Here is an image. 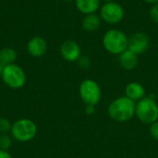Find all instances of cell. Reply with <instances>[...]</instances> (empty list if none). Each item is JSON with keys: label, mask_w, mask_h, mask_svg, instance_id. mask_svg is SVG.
I'll list each match as a JSON object with an SVG mask.
<instances>
[{"label": "cell", "mask_w": 158, "mask_h": 158, "mask_svg": "<svg viewBox=\"0 0 158 158\" xmlns=\"http://www.w3.org/2000/svg\"><path fill=\"white\" fill-rule=\"evenodd\" d=\"M143 1L148 4H153V5H156L158 3V0H143Z\"/></svg>", "instance_id": "cell-23"}, {"label": "cell", "mask_w": 158, "mask_h": 158, "mask_svg": "<svg viewBox=\"0 0 158 158\" xmlns=\"http://www.w3.org/2000/svg\"><path fill=\"white\" fill-rule=\"evenodd\" d=\"M60 55L66 61L75 62L81 56V47L77 42L67 40L60 46Z\"/></svg>", "instance_id": "cell-9"}, {"label": "cell", "mask_w": 158, "mask_h": 158, "mask_svg": "<svg viewBox=\"0 0 158 158\" xmlns=\"http://www.w3.org/2000/svg\"><path fill=\"white\" fill-rule=\"evenodd\" d=\"M85 112L87 115H93L95 112V106H86Z\"/></svg>", "instance_id": "cell-21"}, {"label": "cell", "mask_w": 158, "mask_h": 158, "mask_svg": "<svg viewBox=\"0 0 158 158\" xmlns=\"http://www.w3.org/2000/svg\"><path fill=\"white\" fill-rule=\"evenodd\" d=\"M125 12L120 4L118 2H106L100 8V18L105 22L116 25L122 21Z\"/></svg>", "instance_id": "cell-7"}, {"label": "cell", "mask_w": 158, "mask_h": 158, "mask_svg": "<svg viewBox=\"0 0 158 158\" xmlns=\"http://www.w3.org/2000/svg\"><path fill=\"white\" fill-rule=\"evenodd\" d=\"M2 71H3V66L0 64V78H1V75H2Z\"/></svg>", "instance_id": "cell-24"}, {"label": "cell", "mask_w": 158, "mask_h": 158, "mask_svg": "<svg viewBox=\"0 0 158 158\" xmlns=\"http://www.w3.org/2000/svg\"><path fill=\"white\" fill-rule=\"evenodd\" d=\"M101 18L99 15L93 13V14H88L84 17V19L81 21V27L84 31L92 32L95 31L99 29L101 26Z\"/></svg>", "instance_id": "cell-14"}, {"label": "cell", "mask_w": 158, "mask_h": 158, "mask_svg": "<svg viewBox=\"0 0 158 158\" xmlns=\"http://www.w3.org/2000/svg\"><path fill=\"white\" fill-rule=\"evenodd\" d=\"M0 158H13V157H12V156H11L7 151L0 150Z\"/></svg>", "instance_id": "cell-22"}, {"label": "cell", "mask_w": 158, "mask_h": 158, "mask_svg": "<svg viewBox=\"0 0 158 158\" xmlns=\"http://www.w3.org/2000/svg\"><path fill=\"white\" fill-rule=\"evenodd\" d=\"M125 96H127L133 102L137 103L145 97V89L139 82H130L125 87Z\"/></svg>", "instance_id": "cell-11"}, {"label": "cell", "mask_w": 158, "mask_h": 158, "mask_svg": "<svg viewBox=\"0 0 158 158\" xmlns=\"http://www.w3.org/2000/svg\"><path fill=\"white\" fill-rule=\"evenodd\" d=\"M135 116L143 124L151 125L158 120V105L152 97L145 96L136 103Z\"/></svg>", "instance_id": "cell-4"}, {"label": "cell", "mask_w": 158, "mask_h": 158, "mask_svg": "<svg viewBox=\"0 0 158 158\" xmlns=\"http://www.w3.org/2000/svg\"><path fill=\"white\" fill-rule=\"evenodd\" d=\"M118 61L120 66L126 70H132L138 66V55L127 49L119 55Z\"/></svg>", "instance_id": "cell-12"}, {"label": "cell", "mask_w": 158, "mask_h": 158, "mask_svg": "<svg viewBox=\"0 0 158 158\" xmlns=\"http://www.w3.org/2000/svg\"><path fill=\"white\" fill-rule=\"evenodd\" d=\"M37 125L29 118H19L16 120L11 127V137L19 143L31 141L37 134Z\"/></svg>", "instance_id": "cell-3"}, {"label": "cell", "mask_w": 158, "mask_h": 158, "mask_svg": "<svg viewBox=\"0 0 158 158\" xmlns=\"http://www.w3.org/2000/svg\"><path fill=\"white\" fill-rule=\"evenodd\" d=\"M17 59V53L13 48L6 47L0 50V64L5 67L10 64H14Z\"/></svg>", "instance_id": "cell-15"}, {"label": "cell", "mask_w": 158, "mask_h": 158, "mask_svg": "<svg viewBox=\"0 0 158 158\" xmlns=\"http://www.w3.org/2000/svg\"><path fill=\"white\" fill-rule=\"evenodd\" d=\"M79 94L81 101L86 106H96L102 98V92L99 84L91 79L84 80L79 87Z\"/></svg>", "instance_id": "cell-6"}, {"label": "cell", "mask_w": 158, "mask_h": 158, "mask_svg": "<svg viewBox=\"0 0 158 158\" xmlns=\"http://www.w3.org/2000/svg\"><path fill=\"white\" fill-rule=\"evenodd\" d=\"M135 102L127 96H120L109 104L107 113L114 121L127 122L135 116Z\"/></svg>", "instance_id": "cell-1"}, {"label": "cell", "mask_w": 158, "mask_h": 158, "mask_svg": "<svg viewBox=\"0 0 158 158\" xmlns=\"http://www.w3.org/2000/svg\"><path fill=\"white\" fill-rule=\"evenodd\" d=\"M150 18L153 21L158 23V3L156 5H153L152 8L150 9Z\"/></svg>", "instance_id": "cell-20"}, {"label": "cell", "mask_w": 158, "mask_h": 158, "mask_svg": "<svg viewBox=\"0 0 158 158\" xmlns=\"http://www.w3.org/2000/svg\"><path fill=\"white\" fill-rule=\"evenodd\" d=\"M1 79L7 87L17 90L24 86L26 82V74L19 66L10 64L3 67Z\"/></svg>", "instance_id": "cell-5"}, {"label": "cell", "mask_w": 158, "mask_h": 158, "mask_svg": "<svg viewBox=\"0 0 158 158\" xmlns=\"http://www.w3.org/2000/svg\"><path fill=\"white\" fill-rule=\"evenodd\" d=\"M62 1H65V2H71V1H73V0H62Z\"/></svg>", "instance_id": "cell-26"}, {"label": "cell", "mask_w": 158, "mask_h": 158, "mask_svg": "<svg viewBox=\"0 0 158 158\" xmlns=\"http://www.w3.org/2000/svg\"><path fill=\"white\" fill-rule=\"evenodd\" d=\"M12 144V137L7 134H0V150L7 151Z\"/></svg>", "instance_id": "cell-16"}, {"label": "cell", "mask_w": 158, "mask_h": 158, "mask_svg": "<svg viewBox=\"0 0 158 158\" xmlns=\"http://www.w3.org/2000/svg\"><path fill=\"white\" fill-rule=\"evenodd\" d=\"M78 62V65L79 67L81 69H88L91 66V60L88 56H80V58L77 60Z\"/></svg>", "instance_id": "cell-18"}, {"label": "cell", "mask_w": 158, "mask_h": 158, "mask_svg": "<svg viewBox=\"0 0 158 158\" xmlns=\"http://www.w3.org/2000/svg\"><path fill=\"white\" fill-rule=\"evenodd\" d=\"M76 7L82 14L95 13L100 6V0H75Z\"/></svg>", "instance_id": "cell-13"}, {"label": "cell", "mask_w": 158, "mask_h": 158, "mask_svg": "<svg viewBox=\"0 0 158 158\" xmlns=\"http://www.w3.org/2000/svg\"><path fill=\"white\" fill-rule=\"evenodd\" d=\"M46 50H47L46 41L40 36H35L31 38L27 44V51L31 56L40 57L45 54Z\"/></svg>", "instance_id": "cell-10"}, {"label": "cell", "mask_w": 158, "mask_h": 158, "mask_svg": "<svg viewBox=\"0 0 158 158\" xmlns=\"http://www.w3.org/2000/svg\"><path fill=\"white\" fill-rule=\"evenodd\" d=\"M149 132H150V135L151 137L156 140L158 141V120L152 123L150 125V128H149Z\"/></svg>", "instance_id": "cell-19"}, {"label": "cell", "mask_w": 158, "mask_h": 158, "mask_svg": "<svg viewBox=\"0 0 158 158\" xmlns=\"http://www.w3.org/2000/svg\"><path fill=\"white\" fill-rule=\"evenodd\" d=\"M150 46V39L144 32H135L129 38L128 49L136 55L145 53Z\"/></svg>", "instance_id": "cell-8"}, {"label": "cell", "mask_w": 158, "mask_h": 158, "mask_svg": "<svg viewBox=\"0 0 158 158\" xmlns=\"http://www.w3.org/2000/svg\"><path fill=\"white\" fill-rule=\"evenodd\" d=\"M12 124L6 118H0V134H7L11 131Z\"/></svg>", "instance_id": "cell-17"}, {"label": "cell", "mask_w": 158, "mask_h": 158, "mask_svg": "<svg viewBox=\"0 0 158 158\" xmlns=\"http://www.w3.org/2000/svg\"><path fill=\"white\" fill-rule=\"evenodd\" d=\"M102 44L106 52L111 55L119 56L128 49L129 38L122 31L111 29L104 34Z\"/></svg>", "instance_id": "cell-2"}, {"label": "cell", "mask_w": 158, "mask_h": 158, "mask_svg": "<svg viewBox=\"0 0 158 158\" xmlns=\"http://www.w3.org/2000/svg\"><path fill=\"white\" fill-rule=\"evenodd\" d=\"M105 3H106V2H112V1H114V0H103Z\"/></svg>", "instance_id": "cell-25"}]
</instances>
